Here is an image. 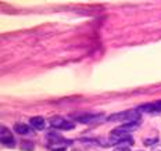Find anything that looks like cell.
I'll return each mask as SVG.
<instances>
[{
	"mask_svg": "<svg viewBox=\"0 0 161 151\" xmlns=\"http://www.w3.org/2000/svg\"><path fill=\"white\" fill-rule=\"evenodd\" d=\"M21 146H22V150H29V151H32L33 150V144L32 143H22L21 144Z\"/></svg>",
	"mask_w": 161,
	"mask_h": 151,
	"instance_id": "7c38bea8",
	"label": "cell"
},
{
	"mask_svg": "<svg viewBox=\"0 0 161 151\" xmlns=\"http://www.w3.org/2000/svg\"><path fill=\"white\" fill-rule=\"evenodd\" d=\"M0 139H2V144L4 147H14L15 146V139L13 133L10 132L6 126H2L0 129Z\"/></svg>",
	"mask_w": 161,
	"mask_h": 151,
	"instance_id": "277c9868",
	"label": "cell"
},
{
	"mask_svg": "<svg viewBox=\"0 0 161 151\" xmlns=\"http://www.w3.org/2000/svg\"><path fill=\"white\" fill-rule=\"evenodd\" d=\"M14 130L18 135H29V133H31V125H26V123H15Z\"/></svg>",
	"mask_w": 161,
	"mask_h": 151,
	"instance_id": "ba28073f",
	"label": "cell"
},
{
	"mask_svg": "<svg viewBox=\"0 0 161 151\" xmlns=\"http://www.w3.org/2000/svg\"><path fill=\"white\" fill-rule=\"evenodd\" d=\"M137 111H143V112H149V114H158L161 112V101H156V103H150L146 105H140L137 108Z\"/></svg>",
	"mask_w": 161,
	"mask_h": 151,
	"instance_id": "8992f818",
	"label": "cell"
},
{
	"mask_svg": "<svg viewBox=\"0 0 161 151\" xmlns=\"http://www.w3.org/2000/svg\"><path fill=\"white\" fill-rule=\"evenodd\" d=\"M50 125L53 127H56V129H60V130H71L75 127L74 125V122H69V121H65L64 118H61V116H53V118H50Z\"/></svg>",
	"mask_w": 161,
	"mask_h": 151,
	"instance_id": "3957f363",
	"label": "cell"
},
{
	"mask_svg": "<svg viewBox=\"0 0 161 151\" xmlns=\"http://www.w3.org/2000/svg\"><path fill=\"white\" fill-rule=\"evenodd\" d=\"M139 127V122H130V123H125V125L117 126L115 129L111 130V135H128L129 132L135 130Z\"/></svg>",
	"mask_w": 161,
	"mask_h": 151,
	"instance_id": "5b68a950",
	"label": "cell"
},
{
	"mask_svg": "<svg viewBox=\"0 0 161 151\" xmlns=\"http://www.w3.org/2000/svg\"><path fill=\"white\" fill-rule=\"evenodd\" d=\"M152 151H161V144H156V146H153Z\"/></svg>",
	"mask_w": 161,
	"mask_h": 151,
	"instance_id": "4fadbf2b",
	"label": "cell"
},
{
	"mask_svg": "<svg viewBox=\"0 0 161 151\" xmlns=\"http://www.w3.org/2000/svg\"><path fill=\"white\" fill-rule=\"evenodd\" d=\"M46 140H47L49 147H50V148H52L53 151H56V148L65 150V147L68 146V144H71V142H69V140L63 139L61 136L57 135V133H54V132L47 133V136H46Z\"/></svg>",
	"mask_w": 161,
	"mask_h": 151,
	"instance_id": "7a4b0ae2",
	"label": "cell"
},
{
	"mask_svg": "<svg viewBox=\"0 0 161 151\" xmlns=\"http://www.w3.org/2000/svg\"><path fill=\"white\" fill-rule=\"evenodd\" d=\"M29 125L35 130H43L46 127V121L43 119L42 116H32V118L29 119Z\"/></svg>",
	"mask_w": 161,
	"mask_h": 151,
	"instance_id": "52a82bcc",
	"label": "cell"
},
{
	"mask_svg": "<svg viewBox=\"0 0 161 151\" xmlns=\"http://www.w3.org/2000/svg\"><path fill=\"white\" fill-rule=\"evenodd\" d=\"M113 151H130V146H117Z\"/></svg>",
	"mask_w": 161,
	"mask_h": 151,
	"instance_id": "8fae6325",
	"label": "cell"
},
{
	"mask_svg": "<svg viewBox=\"0 0 161 151\" xmlns=\"http://www.w3.org/2000/svg\"><path fill=\"white\" fill-rule=\"evenodd\" d=\"M100 118H102L100 115H86V116H79V118H76V121L82 122V123H89V122H93V121L100 119Z\"/></svg>",
	"mask_w": 161,
	"mask_h": 151,
	"instance_id": "9c48e42d",
	"label": "cell"
},
{
	"mask_svg": "<svg viewBox=\"0 0 161 151\" xmlns=\"http://www.w3.org/2000/svg\"><path fill=\"white\" fill-rule=\"evenodd\" d=\"M139 119H140V112L137 110L118 112V114H114V115L108 116V121H117V122H125V123L139 122Z\"/></svg>",
	"mask_w": 161,
	"mask_h": 151,
	"instance_id": "6da1fadb",
	"label": "cell"
},
{
	"mask_svg": "<svg viewBox=\"0 0 161 151\" xmlns=\"http://www.w3.org/2000/svg\"><path fill=\"white\" fill-rule=\"evenodd\" d=\"M157 142H158L157 137H154V139H145L143 140V144H145V146H156Z\"/></svg>",
	"mask_w": 161,
	"mask_h": 151,
	"instance_id": "30bf717a",
	"label": "cell"
}]
</instances>
